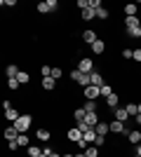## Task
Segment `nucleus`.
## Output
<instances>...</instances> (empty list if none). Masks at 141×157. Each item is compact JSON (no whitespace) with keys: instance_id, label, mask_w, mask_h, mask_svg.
I'll list each match as a JSON object with an SVG mask.
<instances>
[{"instance_id":"obj_1","label":"nucleus","mask_w":141,"mask_h":157,"mask_svg":"<svg viewBox=\"0 0 141 157\" xmlns=\"http://www.w3.org/2000/svg\"><path fill=\"white\" fill-rule=\"evenodd\" d=\"M31 115H19V120H17V122H14V129L19 131V134H26L28 131V127H31Z\"/></svg>"},{"instance_id":"obj_2","label":"nucleus","mask_w":141,"mask_h":157,"mask_svg":"<svg viewBox=\"0 0 141 157\" xmlns=\"http://www.w3.org/2000/svg\"><path fill=\"white\" fill-rule=\"evenodd\" d=\"M71 80H75V82H78V85H82V87H89V75L80 73L78 68H75V71H71Z\"/></svg>"},{"instance_id":"obj_3","label":"nucleus","mask_w":141,"mask_h":157,"mask_svg":"<svg viewBox=\"0 0 141 157\" xmlns=\"http://www.w3.org/2000/svg\"><path fill=\"white\" fill-rule=\"evenodd\" d=\"M78 71L85 73V75H92L94 73V63L89 59H80V63H78Z\"/></svg>"},{"instance_id":"obj_4","label":"nucleus","mask_w":141,"mask_h":157,"mask_svg":"<svg viewBox=\"0 0 141 157\" xmlns=\"http://www.w3.org/2000/svg\"><path fill=\"white\" fill-rule=\"evenodd\" d=\"M85 98L87 101H94V98H99V87H85Z\"/></svg>"},{"instance_id":"obj_5","label":"nucleus","mask_w":141,"mask_h":157,"mask_svg":"<svg viewBox=\"0 0 141 157\" xmlns=\"http://www.w3.org/2000/svg\"><path fill=\"white\" fill-rule=\"evenodd\" d=\"M89 47H92V52H94V54H104V49H106V42L96 38V40H94V42H92Z\"/></svg>"},{"instance_id":"obj_6","label":"nucleus","mask_w":141,"mask_h":157,"mask_svg":"<svg viewBox=\"0 0 141 157\" xmlns=\"http://www.w3.org/2000/svg\"><path fill=\"white\" fill-rule=\"evenodd\" d=\"M89 85L92 87H101V85H106V82H104V78H101V73L94 71L92 75H89Z\"/></svg>"},{"instance_id":"obj_7","label":"nucleus","mask_w":141,"mask_h":157,"mask_svg":"<svg viewBox=\"0 0 141 157\" xmlns=\"http://www.w3.org/2000/svg\"><path fill=\"white\" fill-rule=\"evenodd\" d=\"M108 131H113V134H122V131H125V122H118V120H113V122L108 124Z\"/></svg>"},{"instance_id":"obj_8","label":"nucleus","mask_w":141,"mask_h":157,"mask_svg":"<svg viewBox=\"0 0 141 157\" xmlns=\"http://www.w3.org/2000/svg\"><path fill=\"white\" fill-rule=\"evenodd\" d=\"M82 141H85L87 145H92L94 141H96V131H94V129H87L85 134H82Z\"/></svg>"},{"instance_id":"obj_9","label":"nucleus","mask_w":141,"mask_h":157,"mask_svg":"<svg viewBox=\"0 0 141 157\" xmlns=\"http://www.w3.org/2000/svg\"><path fill=\"white\" fill-rule=\"evenodd\" d=\"M127 141H129V143H134V145H139L141 143V131L139 129L129 131V134H127Z\"/></svg>"},{"instance_id":"obj_10","label":"nucleus","mask_w":141,"mask_h":157,"mask_svg":"<svg viewBox=\"0 0 141 157\" xmlns=\"http://www.w3.org/2000/svg\"><path fill=\"white\" fill-rule=\"evenodd\" d=\"M5 75H7V80H10V78H17V75H19V66H17V63H10L5 68Z\"/></svg>"},{"instance_id":"obj_11","label":"nucleus","mask_w":141,"mask_h":157,"mask_svg":"<svg viewBox=\"0 0 141 157\" xmlns=\"http://www.w3.org/2000/svg\"><path fill=\"white\" fill-rule=\"evenodd\" d=\"M85 122H87V124L94 129V127L99 124V117H96V113H87V115H85Z\"/></svg>"},{"instance_id":"obj_12","label":"nucleus","mask_w":141,"mask_h":157,"mask_svg":"<svg viewBox=\"0 0 141 157\" xmlns=\"http://www.w3.org/2000/svg\"><path fill=\"white\" fill-rule=\"evenodd\" d=\"M17 136H19V131L14 129V124L5 129V138H7V141H17Z\"/></svg>"},{"instance_id":"obj_13","label":"nucleus","mask_w":141,"mask_h":157,"mask_svg":"<svg viewBox=\"0 0 141 157\" xmlns=\"http://www.w3.org/2000/svg\"><path fill=\"white\" fill-rule=\"evenodd\" d=\"M118 101H120V98H118V94H111V96H106V105H108V108H113V110H115V108H118Z\"/></svg>"},{"instance_id":"obj_14","label":"nucleus","mask_w":141,"mask_h":157,"mask_svg":"<svg viewBox=\"0 0 141 157\" xmlns=\"http://www.w3.org/2000/svg\"><path fill=\"white\" fill-rule=\"evenodd\" d=\"M127 110H125V108H115V120H118V122H127Z\"/></svg>"},{"instance_id":"obj_15","label":"nucleus","mask_w":141,"mask_h":157,"mask_svg":"<svg viewBox=\"0 0 141 157\" xmlns=\"http://www.w3.org/2000/svg\"><path fill=\"white\" fill-rule=\"evenodd\" d=\"M94 17H96V10H92V7H85V10H82V19L85 21H92Z\"/></svg>"},{"instance_id":"obj_16","label":"nucleus","mask_w":141,"mask_h":157,"mask_svg":"<svg viewBox=\"0 0 141 157\" xmlns=\"http://www.w3.org/2000/svg\"><path fill=\"white\" fill-rule=\"evenodd\" d=\"M68 138H71V141H75V143H78V141H82V134L78 131V127H73V129H68Z\"/></svg>"},{"instance_id":"obj_17","label":"nucleus","mask_w":141,"mask_h":157,"mask_svg":"<svg viewBox=\"0 0 141 157\" xmlns=\"http://www.w3.org/2000/svg\"><path fill=\"white\" fill-rule=\"evenodd\" d=\"M94 131H96V136H106L108 134V124L106 122H99V124L94 127Z\"/></svg>"},{"instance_id":"obj_18","label":"nucleus","mask_w":141,"mask_h":157,"mask_svg":"<svg viewBox=\"0 0 141 157\" xmlns=\"http://www.w3.org/2000/svg\"><path fill=\"white\" fill-rule=\"evenodd\" d=\"M17 143H19V148H28V143H31V138H28L26 134H19V136H17Z\"/></svg>"},{"instance_id":"obj_19","label":"nucleus","mask_w":141,"mask_h":157,"mask_svg":"<svg viewBox=\"0 0 141 157\" xmlns=\"http://www.w3.org/2000/svg\"><path fill=\"white\" fill-rule=\"evenodd\" d=\"M82 40H85L87 45H92L94 40H96V33H94V31H85V33H82Z\"/></svg>"},{"instance_id":"obj_20","label":"nucleus","mask_w":141,"mask_h":157,"mask_svg":"<svg viewBox=\"0 0 141 157\" xmlns=\"http://www.w3.org/2000/svg\"><path fill=\"white\" fill-rule=\"evenodd\" d=\"M125 110H127L129 117H134V115H139V105H136V103H127V108H125Z\"/></svg>"},{"instance_id":"obj_21","label":"nucleus","mask_w":141,"mask_h":157,"mask_svg":"<svg viewBox=\"0 0 141 157\" xmlns=\"http://www.w3.org/2000/svg\"><path fill=\"white\" fill-rule=\"evenodd\" d=\"M28 80H31V75H28L26 71H19V75H17V82H19V85H26Z\"/></svg>"},{"instance_id":"obj_22","label":"nucleus","mask_w":141,"mask_h":157,"mask_svg":"<svg viewBox=\"0 0 141 157\" xmlns=\"http://www.w3.org/2000/svg\"><path fill=\"white\" fill-rule=\"evenodd\" d=\"M35 136L40 138L42 143H47V141H49V131H47V129H38V131H35Z\"/></svg>"},{"instance_id":"obj_23","label":"nucleus","mask_w":141,"mask_h":157,"mask_svg":"<svg viewBox=\"0 0 141 157\" xmlns=\"http://www.w3.org/2000/svg\"><path fill=\"white\" fill-rule=\"evenodd\" d=\"M111 94H113L111 85H101V87H99V96H104V98H106V96H111Z\"/></svg>"},{"instance_id":"obj_24","label":"nucleus","mask_w":141,"mask_h":157,"mask_svg":"<svg viewBox=\"0 0 141 157\" xmlns=\"http://www.w3.org/2000/svg\"><path fill=\"white\" fill-rule=\"evenodd\" d=\"M99 155V148H96V145H87V148H85V157H96Z\"/></svg>"},{"instance_id":"obj_25","label":"nucleus","mask_w":141,"mask_h":157,"mask_svg":"<svg viewBox=\"0 0 141 157\" xmlns=\"http://www.w3.org/2000/svg\"><path fill=\"white\" fill-rule=\"evenodd\" d=\"M54 85H57V80H52V78H42V89H54Z\"/></svg>"},{"instance_id":"obj_26","label":"nucleus","mask_w":141,"mask_h":157,"mask_svg":"<svg viewBox=\"0 0 141 157\" xmlns=\"http://www.w3.org/2000/svg\"><path fill=\"white\" fill-rule=\"evenodd\" d=\"M42 150L38 148V145H28V157H40Z\"/></svg>"},{"instance_id":"obj_27","label":"nucleus","mask_w":141,"mask_h":157,"mask_svg":"<svg viewBox=\"0 0 141 157\" xmlns=\"http://www.w3.org/2000/svg\"><path fill=\"white\" fill-rule=\"evenodd\" d=\"M5 117L12 120V122H17V120H19V113L14 110V108H10V110H5Z\"/></svg>"},{"instance_id":"obj_28","label":"nucleus","mask_w":141,"mask_h":157,"mask_svg":"<svg viewBox=\"0 0 141 157\" xmlns=\"http://www.w3.org/2000/svg\"><path fill=\"white\" fill-rule=\"evenodd\" d=\"M136 10H139V5H134V2H132V5L125 7V14H127V17H136Z\"/></svg>"},{"instance_id":"obj_29","label":"nucleus","mask_w":141,"mask_h":157,"mask_svg":"<svg viewBox=\"0 0 141 157\" xmlns=\"http://www.w3.org/2000/svg\"><path fill=\"white\" fill-rule=\"evenodd\" d=\"M125 26L127 28H136L139 26V19H136V17H127V19H125Z\"/></svg>"},{"instance_id":"obj_30","label":"nucleus","mask_w":141,"mask_h":157,"mask_svg":"<svg viewBox=\"0 0 141 157\" xmlns=\"http://www.w3.org/2000/svg\"><path fill=\"white\" fill-rule=\"evenodd\" d=\"M85 113H96V101H85Z\"/></svg>"},{"instance_id":"obj_31","label":"nucleus","mask_w":141,"mask_h":157,"mask_svg":"<svg viewBox=\"0 0 141 157\" xmlns=\"http://www.w3.org/2000/svg\"><path fill=\"white\" fill-rule=\"evenodd\" d=\"M127 35H129V38H141V28L139 26H136V28H127Z\"/></svg>"},{"instance_id":"obj_32","label":"nucleus","mask_w":141,"mask_h":157,"mask_svg":"<svg viewBox=\"0 0 141 157\" xmlns=\"http://www.w3.org/2000/svg\"><path fill=\"white\" fill-rule=\"evenodd\" d=\"M85 115H87V113H85V108H78V110L73 113V117L78 120V122H80V120H85Z\"/></svg>"},{"instance_id":"obj_33","label":"nucleus","mask_w":141,"mask_h":157,"mask_svg":"<svg viewBox=\"0 0 141 157\" xmlns=\"http://www.w3.org/2000/svg\"><path fill=\"white\" fill-rule=\"evenodd\" d=\"M61 75H64V71H61L59 66H54V68H52V80H59Z\"/></svg>"},{"instance_id":"obj_34","label":"nucleus","mask_w":141,"mask_h":157,"mask_svg":"<svg viewBox=\"0 0 141 157\" xmlns=\"http://www.w3.org/2000/svg\"><path fill=\"white\" fill-rule=\"evenodd\" d=\"M87 129H92V127H89L87 122H85V120H80V122H78V131H80V134H85Z\"/></svg>"},{"instance_id":"obj_35","label":"nucleus","mask_w":141,"mask_h":157,"mask_svg":"<svg viewBox=\"0 0 141 157\" xmlns=\"http://www.w3.org/2000/svg\"><path fill=\"white\" fill-rule=\"evenodd\" d=\"M96 17H99V19H108V10L106 7H99V10H96Z\"/></svg>"},{"instance_id":"obj_36","label":"nucleus","mask_w":141,"mask_h":157,"mask_svg":"<svg viewBox=\"0 0 141 157\" xmlns=\"http://www.w3.org/2000/svg\"><path fill=\"white\" fill-rule=\"evenodd\" d=\"M7 87H10V89H19V82H17V78H10V80H7Z\"/></svg>"},{"instance_id":"obj_37","label":"nucleus","mask_w":141,"mask_h":157,"mask_svg":"<svg viewBox=\"0 0 141 157\" xmlns=\"http://www.w3.org/2000/svg\"><path fill=\"white\" fill-rule=\"evenodd\" d=\"M45 2H47V7H49V12H54V10L59 7V2H57V0H45Z\"/></svg>"},{"instance_id":"obj_38","label":"nucleus","mask_w":141,"mask_h":157,"mask_svg":"<svg viewBox=\"0 0 141 157\" xmlns=\"http://www.w3.org/2000/svg\"><path fill=\"white\" fill-rule=\"evenodd\" d=\"M38 12H40V14H47V12H49V7H47V2H40V5H38Z\"/></svg>"},{"instance_id":"obj_39","label":"nucleus","mask_w":141,"mask_h":157,"mask_svg":"<svg viewBox=\"0 0 141 157\" xmlns=\"http://www.w3.org/2000/svg\"><path fill=\"white\" fill-rule=\"evenodd\" d=\"M106 143V136H96V141H94V145H96V148H101V145Z\"/></svg>"},{"instance_id":"obj_40","label":"nucleus","mask_w":141,"mask_h":157,"mask_svg":"<svg viewBox=\"0 0 141 157\" xmlns=\"http://www.w3.org/2000/svg\"><path fill=\"white\" fill-rule=\"evenodd\" d=\"M132 59H134V61H141V49H134V52H132Z\"/></svg>"},{"instance_id":"obj_41","label":"nucleus","mask_w":141,"mask_h":157,"mask_svg":"<svg viewBox=\"0 0 141 157\" xmlns=\"http://www.w3.org/2000/svg\"><path fill=\"white\" fill-rule=\"evenodd\" d=\"M7 148H10V150H17V148H19V143H17V141H7Z\"/></svg>"},{"instance_id":"obj_42","label":"nucleus","mask_w":141,"mask_h":157,"mask_svg":"<svg viewBox=\"0 0 141 157\" xmlns=\"http://www.w3.org/2000/svg\"><path fill=\"white\" fill-rule=\"evenodd\" d=\"M132 52H134V49H122V56H125V59H132Z\"/></svg>"},{"instance_id":"obj_43","label":"nucleus","mask_w":141,"mask_h":157,"mask_svg":"<svg viewBox=\"0 0 141 157\" xmlns=\"http://www.w3.org/2000/svg\"><path fill=\"white\" fill-rule=\"evenodd\" d=\"M78 7H80V10H85V7H89V2H87V0H78Z\"/></svg>"},{"instance_id":"obj_44","label":"nucleus","mask_w":141,"mask_h":157,"mask_svg":"<svg viewBox=\"0 0 141 157\" xmlns=\"http://www.w3.org/2000/svg\"><path fill=\"white\" fill-rule=\"evenodd\" d=\"M134 122H136V124L141 127V115H134Z\"/></svg>"},{"instance_id":"obj_45","label":"nucleus","mask_w":141,"mask_h":157,"mask_svg":"<svg viewBox=\"0 0 141 157\" xmlns=\"http://www.w3.org/2000/svg\"><path fill=\"white\" fill-rule=\"evenodd\" d=\"M136 155H141V143H139V145H136Z\"/></svg>"},{"instance_id":"obj_46","label":"nucleus","mask_w":141,"mask_h":157,"mask_svg":"<svg viewBox=\"0 0 141 157\" xmlns=\"http://www.w3.org/2000/svg\"><path fill=\"white\" fill-rule=\"evenodd\" d=\"M73 157H85V152H78V155H73Z\"/></svg>"},{"instance_id":"obj_47","label":"nucleus","mask_w":141,"mask_h":157,"mask_svg":"<svg viewBox=\"0 0 141 157\" xmlns=\"http://www.w3.org/2000/svg\"><path fill=\"white\" fill-rule=\"evenodd\" d=\"M47 157H61V155H57V152H52V155H47Z\"/></svg>"},{"instance_id":"obj_48","label":"nucleus","mask_w":141,"mask_h":157,"mask_svg":"<svg viewBox=\"0 0 141 157\" xmlns=\"http://www.w3.org/2000/svg\"><path fill=\"white\" fill-rule=\"evenodd\" d=\"M136 105H139V115H141V103H136Z\"/></svg>"},{"instance_id":"obj_49","label":"nucleus","mask_w":141,"mask_h":157,"mask_svg":"<svg viewBox=\"0 0 141 157\" xmlns=\"http://www.w3.org/2000/svg\"><path fill=\"white\" fill-rule=\"evenodd\" d=\"M61 157H73V155H61Z\"/></svg>"},{"instance_id":"obj_50","label":"nucleus","mask_w":141,"mask_h":157,"mask_svg":"<svg viewBox=\"0 0 141 157\" xmlns=\"http://www.w3.org/2000/svg\"><path fill=\"white\" fill-rule=\"evenodd\" d=\"M139 28H141V21H139Z\"/></svg>"},{"instance_id":"obj_51","label":"nucleus","mask_w":141,"mask_h":157,"mask_svg":"<svg viewBox=\"0 0 141 157\" xmlns=\"http://www.w3.org/2000/svg\"><path fill=\"white\" fill-rule=\"evenodd\" d=\"M134 157H141V155H134Z\"/></svg>"},{"instance_id":"obj_52","label":"nucleus","mask_w":141,"mask_h":157,"mask_svg":"<svg viewBox=\"0 0 141 157\" xmlns=\"http://www.w3.org/2000/svg\"><path fill=\"white\" fill-rule=\"evenodd\" d=\"M40 157H47V155H40Z\"/></svg>"}]
</instances>
